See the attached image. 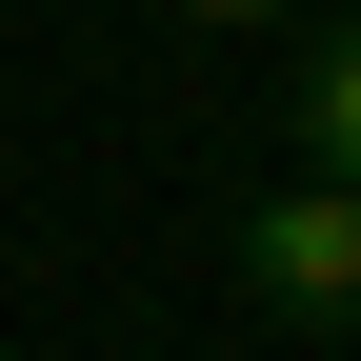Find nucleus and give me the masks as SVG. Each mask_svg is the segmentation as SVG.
<instances>
[{
    "label": "nucleus",
    "mask_w": 361,
    "mask_h": 361,
    "mask_svg": "<svg viewBox=\"0 0 361 361\" xmlns=\"http://www.w3.org/2000/svg\"><path fill=\"white\" fill-rule=\"evenodd\" d=\"M180 20H301V0H180Z\"/></svg>",
    "instance_id": "nucleus-3"
},
{
    "label": "nucleus",
    "mask_w": 361,
    "mask_h": 361,
    "mask_svg": "<svg viewBox=\"0 0 361 361\" xmlns=\"http://www.w3.org/2000/svg\"><path fill=\"white\" fill-rule=\"evenodd\" d=\"M301 180H361V20H301Z\"/></svg>",
    "instance_id": "nucleus-2"
},
{
    "label": "nucleus",
    "mask_w": 361,
    "mask_h": 361,
    "mask_svg": "<svg viewBox=\"0 0 361 361\" xmlns=\"http://www.w3.org/2000/svg\"><path fill=\"white\" fill-rule=\"evenodd\" d=\"M221 261H241V301H261V322H301V341H341L361 322V180H261V201H241V241H221Z\"/></svg>",
    "instance_id": "nucleus-1"
},
{
    "label": "nucleus",
    "mask_w": 361,
    "mask_h": 361,
    "mask_svg": "<svg viewBox=\"0 0 361 361\" xmlns=\"http://www.w3.org/2000/svg\"><path fill=\"white\" fill-rule=\"evenodd\" d=\"M341 20H361V0H341Z\"/></svg>",
    "instance_id": "nucleus-4"
}]
</instances>
